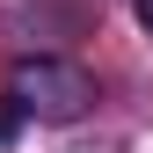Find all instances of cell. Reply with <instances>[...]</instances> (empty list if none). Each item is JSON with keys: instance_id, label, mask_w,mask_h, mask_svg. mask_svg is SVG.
<instances>
[{"instance_id": "1", "label": "cell", "mask_w": 153, "mask_h": 153, "mask_svg": "<svg viewBox=\"0 0 153 153\" xmlns=\"http://www.w3.org/2000/svg\"><path fill=\"white\" fill-rule=\"evenodd\" d=\"M7 102L22 109V117H36V124H80L95 109V73L73 66V59L36 51V59L7 66Z\"/></svg>"}, {"instance_id": "2", "label": "cell", "mask_w": 153, "mask_h": 153, "mask_svg": "<svg viewBox=\"0 0 153 153\" xmlns=\"http://www.w3.org/2000/svg\"><path fill=\"white\" fill-rule=\"evenodd\" d=\"M22 124H29V117H22V109H15V102H7V109H0V146H7V139H15V131H22Z\"/></svg>"}, {"instance_id": "3", "label": "cell", "mask_w": 153, "mask_h": 153, "mask_svg": "<svg viewBox=\"0 0 153 153\" xmlns=\"http://www.w3.org/2000/svg\"><path fill=\"white\" fill-rule=\"evenodd\" d=\"M131 15H139V29L153 36V0H131Z\"/></svg>"}]
</instances>
